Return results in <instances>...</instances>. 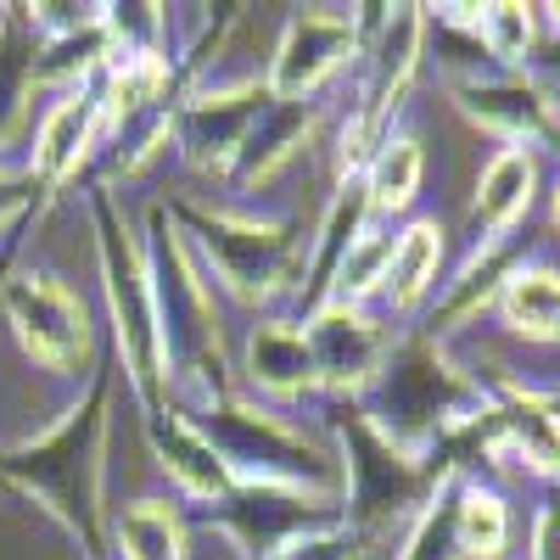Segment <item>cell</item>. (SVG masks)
Listing matches in <instances>:
<instances>
[{"label":"cell","mask_w":560,"mask_h":560,"mask_svg":"<svg viewBox=\"0 0 560 560\" xmlns=\"http://www.w3.org/2000/svg\"><path fill=\"white\" fill-rule=\"evenodd\" d=\"M393 560H465L454 544V477H443L438 493L415 510V522L404 527Z\"/></svg>","instance_id":"30"},{"label":"cell","mask_w":560,"mask_h":560,"mask_svg":"<svg viewBox=\"0 0 560 560\" xmlns=\"http://www.w3.org/2000/svg\"><path fill=\"white\" fill-rule=\"evenodd\" d=\"M147 443L158 454V471L191 504H213V499H224L230 488H236V482H230V471L219 465V454L208 448V438L174 404H163L158 415H147Z\"/></svg>","instance_id":"21"},{"label":"cell","mask_w":560,"mask_h":560,"mask_svg":"<svg viewBox=\"0 0 560 560\" xmlns=\"http://www.w3.org/2000/svg\"><path fill=\"white\" fill-rule=\"evenodd\" d=\"M353 409L387 448L438 471V454L477 443V432L488 427L493 387L471 364L454 359V342L432 331H409L393 337L376 382L353 398Z\"/></svg>","instance_id":"1"},{"label":"cell","mask_w":560,"mask_h":560,"mask_svg":"<svg viewBox=\"0 0 560 560\" xmlns=\"http://www.w3.org/2000/svg\"><path fill=\"white\" fill-rule=\"evenodd\" d=\"M477 34H482V45H488L493 68H504V73H527V62L538 57V45H544L538 12H533V7H516V0L482 7Z\"/></svg>","instance_id":"28"},{"label":"cell","mask_w":560,"mask_h":560,"mask_svg":"<svg viewBox=\"0 0 560 560\" xmlns=\"http://www.w3.org/2000/svg\"><path fill=\"white\" fill-rule=\"evenodd\" d=\"M331 448L342 459V510L348 527L376 538L393 527H409L415 510L438 493V482L448 471H432V465H415L398 448H387L376 432L364 427V415L353 409V398H331Z\"/></svg>","instance_id":"7"},{"label":"cell","mask_w":560,"mask_h":560,"mask_svg":"<svg viewBox=\"0 0 560 560\" xmlns=\"http://www.w3.org/2000/svg\"><path fill=\"white\" fill-rule=\"evenodd\" d=\"M454 544L465 560H510V499L482 471L454 477Z\"/></svg>","instance_id":"24"},{"label":"cell","mask_w":560,"mask_h":560,"mask_svg":"<svg viewBox=\"0 0 560 560\" xmlns=\"http://www.w3.org/2000/svg\"><path fill=\"white\" fill-rule=\"evenodd\" d=\"M364 51V7L353 12H292L280 23L275 57L264 62V90L275 102H314Z\"/></svg>","instance_id":"10"},{"label":"cell","mask_w":560,"mask_h":560,"mask_svg":"<svg viewBox=\"0 0 560 560\" xmlns=\"http://www.w3.org/2000/svg\"><path fill=\"white\" fill-rule=\"evenodd\" d=\"M493 319L516 342L560 348V264H549L538 253H522L516 264L504 269V280H499Z\"/></svg>","instance_id":"20"},{"label":"cell","mask_w":560,"mask_h":560,"mask_svg":"<svg viewBox=\"0 0 560 560\" xmlns=\"http://www.w3.org/2000/svg\"><path fill=\"white\" fill-rule=\"evenodd\" d=\"M107 555H118V560H191L185 510L168 499H129L118 516H107Z\"/></svg>","instance_id":"23"},{"label":"cell","mask_w":560,"mask_h":560,"mask_svg":"<svg viewBox=\"0 0 560 560\" xmlns=\"http://www.w3.org/2000/svg\"><path fill=\"white\" fill-rule=\"evenodd\" d=\"M549 224H555V236H560V174H555V185H549Z\"/></svg>","instance_id":"34"},{"label":"cell","mask_w":560,"mask_h":560,"mask_svg":"<svg viewBox=\"0 0 560 560\" xmlns=\"http://www.w3.org/2000/svg\"><path fill=\"white\" fill-rule=\"evenodd\" d=\"M113 364H102L84 382V393L51 420L45 432L0 448V482L18 488L51 516L84 560L107 555V432H113Z\"/></svg>","instance_id":"2"},{"label":"cell","mask_w":560,"mask_h":560,"mask_svg":"<svg viewBox=\"0 0 560 560\" xmlns=\"http://www.w3.org/2000/svg\"><path fill=\"white\" fill-rule=\"evenodd\" d=\"M527 560H560V488H549L533 510V533H527Z\"/></svg>","instance_id":"33"},{"label":"cell","mask_w":560,"mask_h":560,"mask_svg":"<svg viewBox=\"0 0 560 560\" xmlns=\"http://www.w3.org/2000/svg\"><path fill=\"white\" fill-rule=\"evenodd\" d=\"M102 140H107V113H102V90L96 84H79L62 90V96L39 113L34 124V147H28V174L45 197L68 191V185L102 158Z\"/></svg>","instance_id":"12"},{"label":"cell","mask_w":560,"mask_h":560,"mask_svg":"<svg viewBox=\"0 0 560 560\" xmlns=\"http://www.w3.org/2000/svg\"><path fill=\"white\" fill-rule=\"evenodd\" d=\"M319 124H325V102H319V96H314V102H275V96H269L264 113H258V124H253L247 140H242L236 163L224 168V179L236 185V191H264V185L319 135Z\"/></svg>","instance_id":"18"},{"label":"cell","mask_w":560,"mask_h":560,"mask_svg":"<svg viewBox=\"0 0 560 560\" xmlns=\"http://www.w3.org/2000/svg\"><path fill=\"white\" fill-rule=\"evenodd\" d=\"M242 382L264 404H298L319 393L314 376V353L298 319H258L247 342H242Z\"/></svg>","instance_id":"19"},{"label":"cell","mask_w":560,"mask_h":560,"mask_svg":"<svg viewBox=\"0 0 560 560\" xmlns=\"http://www.w3.org/2000/svg\"><path fill=\"white\" fill-rule=\"evenodd\" d=\"M538 152L527 147H499L482 174H477V191H471V242H516L522 224L533 219L538 202Z\"/></svg>","instance_id":"17"},{"label":"cell","mask_w":560,"mask_h":560,"mask_svg":"<svg viewBox=\"0 0 560 560\" xmlns=\"http://www.w3.org/2000/svg\"><path fill=\"white\" fill-rule=\"evenodd\" d=\"M90 230H96V269H102V298H107V325H113L124 382L140 415H158L168 404V364H163L158 308H152V275H147V253L124 224L113 185H90Z\"/></svg>","instance_id":"6"},{"label":"cell","mask_w":560,"mask_h":560,"mask_svg":"<svg viewBox=\"0 0 560 560\" xmlns=\"http://www.w3.org/2000/svg\"><path fill=\"white\" fill-rule=\"evenodd\" d=\"M376 224V213H370V197H364V179H337L331 202H325L314 236L303 242V275H298V292H292V319L303 325L319 303H331V287H337V269L342 258L353 253V242L364 236V230Z\"/></svg>","instance_id":"15"},{"label":"cell","mask_w":560,"mask_h":560,"mask_svg":"<svg viewBox=\"0 0 560 560\" xmlns=\"http://www.w3.org/2000/svg\"><path fill=\"white\" fill-rule=\"evenodd\" d=\"M448 102L471 118L482 135L504 140V147H527L538 152L544 140L560 135V102L533 79V73H482L471 84H454Z\"/></svg>","instance_id":"13"},{"label":"cell","mask_w":560,"mask_h":560,"mask_svg":"<svg viewBox=\"0 0 560 560\" xmlns=\"http://www.w3.org/2000/svg\"><path fill=\"white\" fill-rule=\"evenodd\" d=\"M113 57V45H107V28H84L73 39H51V45H39L34 39V90L39 84H51L57 96L62 90H79V84H96L102 68Z\"/></svg>","instance_id":"27"},{"label":"cell","mask_w":560,"mask_h":560,"mask_svg":"<svg viewBox=\"0 0 560 560\" xmlns=\"http://www.w3.org/2000/svg\"><path fill=\"white\" fill-rule=\"evenodd\" d=\"M208 438L219 465L236 488H287L314 499H342V459L331 438H314L292 427L269 404H253L247 393H230L208 409H179Z\"/></svg>","instance_id":"4"},{"label":"cell","mask_w":560,"mask_h":560,"mask_svg":"<svg viewBox=\"0 0 560 560\" xmlns=\"http://www.w3.org/2000/svg\"><path fill=\"white\" fill-rule=\"evenodd\" d=\"M0 314H7L12 337L23 348L28 364L51 370L62 382L96 376V325H90L84 298L51 269H18L7 287H0Z\"/></svg>","instance_id":"8"},{"label":"cell","mask_w":560,"mask_h":560,"mask_svg":"<svg viewBox=\"0 0 560 560\" xmlns=\"http://www.w3.org/2000/svg\"><path fill=\"white\" fill-rule=\"evenodd\" d=\"M28 96H34V34L23 28L18 7H0V168L18 135L28 124Z\"/></svg>","instance_id":"26"},{"label":"cell","mask_w":560,"mask_h":560,"mask_svg":"<svg viewBox=\"0 0 560 560\" xmlns=\"http://www.w3.org/2000/svg\"><path fill=\"white\" fill-rule=\"evenodd\" d=\"M147 275H152V308H158V337H163V364H168V404L174 409H208L230 393H242L236 370L224 353L213 287L197 269L191 247L179 242V230L163 202L147 208Z\"/></svg>","instance_id":"3"},{"label":"cell","mask_w":560,"mask_h":560,"mask_svg":"<svg viewBox=\"0 0 560 560\" xmlns=\"http://www.w3.org/2000/svg\"><path fill=\"white\" fill-rule=\"evenodd\" d=\"M197 522L213 527L242 560H275L319 533L348 527L342 499H314L287 488H230L213 504H197Z\"/></svg>","instance_id":"9"},{"label":"cell","mask_w":560,"mask_h":560,"mask_svg":"<svg viewBox=\"0 0 560 560\" xmlns=\"http://www.w3.org/2000/svg\"><path fill=\"white\" fill-rule=\"evenodd\" d=\"M303 337L314 353V376L325 398H359L393 348V319L376 308H353V303H319L303 319Z\"/></svg>","instance_id":"11"},{"label":"cell","mask_w":560,"mask_h":560,"mask_svg":"<svg viewBox=\"0 0 560 560\" xmlns=\"http://www.w3.org/2000/svg\"><path fill=\"white\" fill-rule=\"evenodd\" d=\"M443 287V224L438 219H404L393 236V264L382 280V308L393 319H415Z\"/></svg>","instance_id":"22"},{"label":"cell","mask_w":560,"mask_h":560,"mask_svg":"<svg viewBox=\"0 0 560 560\" xmlns=\"http://www.w3.org/2000/svg\"><path fill=\"white\" fill-rule=\"evenodd\" d=\"M393 236H398V224H370L364 230V236L353 242V253L342 258V269H337L331 303L370 308L382 298V280H387V264H393Z\"/></svg>","instance_id":"29"},{"label":"cell","mask_w":560,"mask_h":560,"mask_svg":"<svg viewBox=\"0 0 560 560\" xmlns=\"http://www.w3.org/2000/svg\"><path fill=\"white\" fill-rule=\"evenodd\" d=\"M364 197H370V213L376 219H404L409 208H415V197H420V179H427V152H420V140L415 135H404V129H393L376 152H370V163H364Z\"/></svg>","instance_id":"25"},{"label":"cell","mask_w":560,"mask_h":560,"mask_svg":"<svg viewBox=\"0 0 560 560\" xmlns=\"http://www.w3.org/2000/svg\"><path fill=\"white\" fill-rule=\"evenodd\" d=\"M34 202H51V197H45L39 185H34V174H28L23 163H7V168H0V230H12L18 219H28Z\"/></svg>","instance_id":"32"},{"label":"cell","mask_w":560,"mask_h":560,"mask_svg":"<svg viewBox=\"0 0 560 560\" xmlns=\"http://www.w3.org/2000/svg\"><path fill=\"white\" fill-rule=\"evenodd\" d=\"M493 443L510 454L527 477L560 488V404L527 382L493 387Z\"/></svg>","instance_id":"16"},{"label":"cell","mask_w":560,"mask_h":560,"mask_svg":"<svg viewBox=\"0 0 560 560\" xmlns=\"http://www.w3.org/2000/svg\"><path fill=\"white\" fill-rule=\"evenodd\" d=\"M179 242L191 247L197 269L213 275V287L242 303V308H269L280 298L298 292V275H303V242L292 224L280 219H247V213H230V208H208L191 197H174L163 202Z\"/></svg>","instance_id":"5"},{"label":"cell","mask_w":560,"mask_h":560,"mask_svg":"<svg viewBox=\"0 0 560 560\" xmlns=\"http://www.w3.org/2000/svg\"><path fill=\"white\" fill-rule=\"evenodd\" d=\"M370 555H376V538H364L353 527H337V533H319V538L275 555V560H370Z\"/></svg>","instance_id":"31"},{"label":"cell","mask_w":560,"mask_h":560,"mask_svg":"<svg viewBox=\"0 0 560 560\" xmlns=\"http://www.w3.org/2000/svg\"><path fill=\"white\" fill-rule=\"evenodd\" d=\"M269 102L264 84H247V90H191V96H179L174 107V129H168V147L202 168V174H224L236 163L247 129L258 124Z\"/></svg>","instance_id":"14"}]
</instances>
